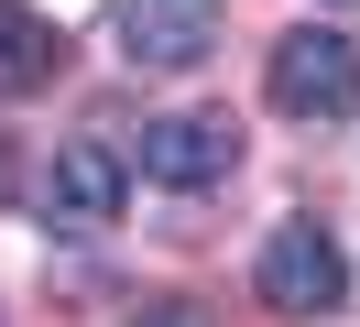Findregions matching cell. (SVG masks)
<instances>
[{"label":"cell","instance_id":"4","mask_svg":"<svg viewBox=\"0 0 360 327\" xmlns=\"http://www.w3.org/2000/svg\"><path fill=\"white\" fill-rule=\"evenodd\" d=\"M240 164V120H219V109H175V120H142V174L153 186H219V174Z\"/></svg>","mask_w":360,"mask_h":327},{"label":"cell","instance_id":"3","mask_svg":"<svg viewBox=\"0 0 360 327\" xmlns=\"http://www.w3.org/2000/svg\"><path fill=\"white\" fill-rule=\"evenodd\" d=\"M110 33H120V55H131V65L186 77V65H207V55H219V0H120V11H110Z\"/></svg>","mask_w":360,"mask_h":327},{"label":"cell","instance_id":"5","mask_svg":"<svg viewBox=\"0 0 360 327\" xmlns=\"http://www.w3.org/2000/svg\"><path fill=\"white\" fill-rule=\"evenodd\" d=\"M120 196H131V164H120L110 142H66L44 164V218H55V229H110Z\"/></svg>","mask_w":360,"mask_h":327},{"label":"cell","instance_id":"2","mask_svg":"<svg viewBox=\"0 0 360 327\" xmlns=\"http://www.w3.org/2000/svg\"><path fill=\"white\" fill-rule=\"evenodd\" d=\"M251 283H262L273 316H338V305H349V251H338L316 218H284V229L262 240V273Z\"/></svg>","mask_w":360,"mask_h":327},{"label":"cell","instance_id":"1","mask_svg":"<svg viewBox=\"0 0 360 327\" xmlns=\"http://www.w3.org/2000/svg\"><path fill=\"white\" fill-rule=\"evenodd\" d=\"M273 109L284 120H349L360 109V33L349 22H295L284 44H273Z\"/></svg>","mask_w":360,"mask_h":327},{"label":"cell","instance_id":"8","mask_svg":"<svg viewBox=\"0 0 360 327\" xmlns=\"http://www.w3.org/2000/svg\"><path fill=\"white\" fill-rule=\"evenodd\" d=\"M338 11H360V0H338Z\"/></svg>","mask_w":360,"mask_h":327},{"label":"cell","instance_id":"7","mask_svg":"<svg viewBox=\"0 0 360 327\" xmlns=\"http://www.w3.org/2000/svg\"><path fill=\"white\" fill-rule=\"evenodd\" d=\"M131 327H207V316H197V305H142Z\"/></svg>","mask_w":360,"mask_h":327},{"label":"cell","instance_id":"6","mask_svg":"<svg viewBox=\"0 0 360 327\" xmlns=\"http://www.w3.org/2000/svg\"><path fill=\"white\" fill-rule=\"evenodd\" d=\"M55 77V22L33 0H0V98H33Z\"/></svg>","mask_w":360,"mask_h":327}]
</instances>
